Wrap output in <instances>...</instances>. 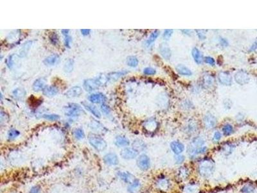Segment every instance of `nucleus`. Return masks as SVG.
<instances>
[{
    "instance_id": "f257e3e1",
    "label": "nucleus",
    "mask_w": 257,
    "mask_h": 193,
    "mask_svg": "<svg viewBox=\"0 0 257 193\" xmlns=\"http://www.w3.org/2000/svg\"><path fill=\"white\" fill-rule=\"evenodd\" d=\"M88 140L94 149L98 151H104L107 147V143L105 140L94 133H90L88 135Z\"/></svg>"
},
{
    "instance_id": "f03ea898",
    "label": "nucleus",
    "mask_w": 257,
    "mask_h": 193,
    "mask_svg": "<svg viewBox=\"0 0 257 193\" xmlns=\"http://www.w3.org/2000/svg\"><path fill=\"white\" fill-rule=\"evenodd\" d=\"M214 163L210 160H204L202 161L199 166V173L204 178L210 176L214 173Z\"/></svg>"
},
{
    "instance_id": "7ed1b4c3",
    "label": "nucleus",
    "mask_w": 257,
    "mask_h": 193,
    "mask_svg": "<svg viewBox=\"0 0 257 193\" xmlns=\"http://www.w3.org/2000/svg\"><path fill=\"white\" fill-rule=\"evenodd\" d=\"M102 84V81L100 78L98 79H86L84 82V88L87 92H93L97 90L99 87Z\"/></svg>"
},
{
    "instance_id": "20e7f679",
    "label": "nucleus",
    "mask_w": 257,
    "mask_h": 193,
    "mask_svg": "<svg viewBox=\"0 0 257 193\" xmlns=\"http://www.w3.org/2000/svg\"><path fill=\"white\" fill-rule=\"evenodd\" d=\"M64 111L65 115L68 117H77L81 113L82 109L77 104L71 103L65 107Z\"/></svg>"
},
{
    "instance_id": "39448f33",
    "label": "nucleus",
    "mask_w": 257,
    "mask_h": 193,
    "mask_svg": "<svg viewBox=\"0 0 257 193\" xmlns=\"http://www.w3.org/2000/svg\"><path fill=\"white\" fill-rule=\"evenodd\" d=\"M137 165L141 170H147L151 167V160L147 155L142 154L137 159Z\"/></svg>"
},
{
    "instance_id": "423d86ee",
    "label": "nucleus",
    "mask_w": 257,
    "mask_h": 193,
    "mask_svg": "<svg viewBox=\"0 0 257 193\" xmlns=\"http://www.w3.org/2000/svg\"><path fill=\"white\" fill-rule=\"evenodd\" d=\"M235 80L238 84L244 85L249 81V76L246 71L240 70L235 75Z\"/></svg>"
},
{
    "instance_id": "0eeeda50",
    "label": "nucleus",
    "mask_w": 257,
    "mask_h": 193,
    "mask_svg": "<svg viewBox=\"0 0 257 193\" xmlns=\"http://www.w3.org/2000/svg\"><path fill=\"white\" fill-rule=\"evenodd\" d=\"M219 83L224 86H230L232 84V77L228 72H221L218 75Z\"/></svg>"
},
{
    "instance_id": "6e6552de",
    "label": "nucleus",
    "mask_w": 257,
    "mask_h": 193,
    "mask_svg": "<svg viewBox=\"0 0 257 193\" xmlns=\"http://www.w3.org/2000/svg\"><path fill=\"white\" fill-rule=\"evenodd\" d=\"M121 157L126 160H132L135 158L138 155V152L135 150L134 148L127 147L121 151Z\"/></svg>"
},
{
    "instance_id": "1a4fd4ad",
    "label": "nucleus",
    "mask_w": 257,
    "mask_h": 193,
    "mask_svg": "<svg viewBox=\"0 0 257 193\" xmlns=\"http://www.w3.org/2000/svg\"><path fill=\"white\" fill-rule=\"evenodd\" d=\"M128 73L127 71L126 70H123V71H119V72H112V73H110L106 76V83H109V82H115L117 80H118V79H120L121 77L126 75V74Z\"/></svg>"
},
{
    "instance_id": "9d476101",
    "label": "nucleus",
    "mask_w": 257,
    "mask_h": 193,
    "mask_svg": "<svg viewBox=\"0 0 257 193\" xmlns=\"http://www.w3.org/2000/svg\"><path fill=\"white\" fill-rule=\"evenodd\" d=\"M103 160H104L105 164L109 166H116L119 162L118 158L117 157V155L115 153H112L106 154Z\"/></svg>"
},
{
    "instance_id": "9b49d317",
    "label": "nucleus",
    "mask_w": 257,
    "mask_h": 193,
    "mask_svg": "<svg viewBox=\"0 0 257 193\" xmlns=\"http://www.w3.org/2000/svg\"><path fill=\"white\" fill-rule=\"evenodd\" d=\"M159 51L162 57L167 60H169L171 57V50L168 44L166 43H162L159 45Z\"/></svg>"
},
{
    "instance_id": "f8f14e48",
    "label": "nucleus",
    "mask_w": 257,
    "mask_h": 193,
    "mask_svg": "<svg viewBox=\"0 0 257 193\" xmlns=\"http://www.w3.org/2000/svg\"><path fill=\"white\" fill-rule=\"evenodd\" d=\"M204 122L206 128L208 129H213L215 127L217 124L216 118L211 114H207L204 117Z\"/></svg>"
},
{
    "instance_id": "ddd939ff",
    "label": "nucleus",
    "mask_w": 257,
    "mask_h": 193,
    "mask_svg": "<svg viewBox=\"0 0 257 193\" xmlns=\"http://www.w3.org/2000/svg\"><path fill=\"white\" fill-rule=\"evenodd\" d=\"M82 93V89L80 86H73L71 88H70V90L66 93L65 95L68 98H74V97H77V96H80Z\"/></svg>"
},
{
    "instance_id": "4468645a",
    "label": "nucleus",
    "mask_w": 257,
    "mask_h": 193,
    "mask_svg": "<svg viewBox=\"0 0 257 193\" xmlns=\"http://www.w3.org/2000/svg\"><path fill=\"white\" fill-rule=\"evenodd\" d=\"M171 148L176 155H178L184 151L185 146L179 141H173L171 144Z\"/></svg>"
},
{
    "instance_id": "2eb2a0df",
    "label": "nucleus",
    "mask_w": 257,
    "mask_h": 193,
    "mask_svg": "<svg viewBox=\"0 0 257 193\" xmlns=\"http://www.w3.org/2000/svg\"><path fill=\"white\" fill-rule=\"evenodd\" d=\"M46 84V80L44 78H39L34 81L32 85V89L34 92H39L45 89Z\"/></svg>"
},
{
    "instance_id": "dca6fc26",
    "label": "nucleus",
    "mask_w": 257,
    "mask_h": 193,
    "mask_svg": "<svg viewBox=\"0 0 257 193\" xmlns=\"http://www.w3.org/2000/svg\"><path fill=\"white\" fill-rule=\"evenodd\" d=\"M118 176L124 182L126 183H132L135 180V177L128 172H119Z\"/></svg>"
},
{
    "instance_id": "f3484780",
    "label": "nucleus",
    "mask_w": 257,
    "mask_h": 193,
    "mask_svg": "<svg viewBox=\"0 0 257 193\" xmlns=\"http://www.w3.org/2000/svg\"><path fill=\"white\" fill-rule=\"evenodd\" d=\"M89 100L93 103L99 104L101 102H104L106 100V97L104 95L100 93H94L89 96Z\"/></svg>"
},
{
    "instance_id": "a211bd4d",
    "label": "nucleus",
    "mask_w": 257,
    "mask_h": 193,
    "mask_svg": "<svg viewBox=\"0 0 257 193\" xmlns=\"http://www.w3.org/2000/svg\"><path fill=\"white\" fill-rule=\"evenodd\" d=\"M58 93V89L54 86L46 87L43 90V94L48 97H53Z\"/></svg>"
},
{
    "instance_id": "6ab92c4d",
    "label": "nucleus",
    "mask_w": 257,
    "mask_h": 193,
    "mask_svg": "<svg viewBox=\"0 0 257 193\" xmlns=\"http://www.w3.org/2000/svg\"><path fill=\"white\" fill-rule=\"evenodd\" d=\"M176 70L180 75L184 76H191L192 75V72H191V70L186 66L181 64H179L176 66Z\"/></svg>"
},
{
    "instance_id": "aec40b11",
    "label": "nucleus",
    "mask_w": 257,
    "mask_h": 193,
    "mask_svg": "<svg viewBox=\"0 0 257 193\" xmlns=\"http://www.w3.org/2000/svg\"><path fill=\"white\" fill-rule=\"evenodd\" d=\"M82 105L84 106V108L91 112L94 116H95L97 118H100L101 117V114L100 113V111L98 110V109L95 107L94 106L90 105V104H88L87 102H82Z\"/></svg>"
},
{
    "instance_id": "412c9836",
    "label": "nucleus",
    "mask_w": 257,
    "mask_h": 193,
    "mask_svg": "<svg viewBox=\"0 0 257 193\" xmlns=\"http://www.w3.org/2000/svg\"><path fill=\"white\" fill-rule=\"evenodd\" d=\"M59 61V56L57 54H53L47 57L45 60H44V63L48 66H54Z\"/></svg>"
},
{
    "instance_id": "4be33fe9",
    "label": "nucleus",
    "mask_w": 257,
    "mask_h": 193,
    "mask_svg": "<svg viewBox=\"0 0 257 193\" xmlns=\"http://www.w3.org/2000/svg\"><path fill=\"white\" fill-rule=\"evenodd\" d=\"M115 144L118 147H126L130 144V142L126 137L118 136L116 138Z\"/></svg>"
},
{
    "instance_id": "5701e85b",
    "label": "nucleus",
    "mask_w": 257,
    "mask_h": 193,
    "mask_svg": "<svg viewBox=\"0 0 257 193\" xmlns=\"http://www.w3.org/2000/svg\"><path fill=\"white\" fill-rule=\"evenodd\" d=\"M192 55L194 59V61L197 64H201L203 61V57L201 54V51L199 50V49L197 48H193L192 51Z\"/></svg>"
},
{
    "instance_id": "b1692460",
    "label": "nucleus",
    "mask_w": 257,
    "mask_h": 193,
    "mask_svg": "<svg viewBox=\"0 0 257 193\" xmlns=\"http://www.w3.org/2000/svg\"><path fill=\"white\" fill-rule=\"evenodd\" d=\"M203 81L204 86L205 88H209L212 87L214 85V83H215L214 78L211 76H209V75L205 76L203 78Z\"/></svg>"
},
{
    "instance_id": "393cba45",
    "label": "nucleus",
    "mask_w": 257,
    "mask_h": 193,
    "mask_svg": "<svg viewBox=\"0 0 257 193\" xmlns=\"http://www.w3.org/2000/svg\"><path fill=\"white\" fill-rule=\"evenodd\" d=\"M141 184L139 181L136 179L133 183H131L128 187V191L130 193H136L140 189Z\"/></svg>"
},
{
    "instance_id": "a878e982",
    "label": "nucleus",
    "mask_w": 257,
    "mask_h": 193,
    "mask_svg": "<svg viewBox=\"0 0 257 193\" xmlns=\"http://www.w3.org/2000/svg\"><path fill=\"white\" fill-rule=\"evenodd\" d=\"M133 148H134V149L135 150H136L138 152L143 151L146 147V146H145V143L143 142L142 140H139V139L135 140L134 141L133 144Z\"/></svg>"
},
{
    "instance_id": "bb28decb",
    "label": "nucleus",
    "mask_w": 257,
    "mask_h": 193,
    "mask_svg": "<svg viewBox=\"0 0 257 193\" xmlns=\"http://www.w3.org/2000/svg\"><path fill=\"white\" fill-rule=\"evenodd\" d=\"M73 65H74V61L73 59H70L65 62L64 65V71L66 73H70L73 71Z\"/></svg>"
},
{
    "instance_id": "cd10ccee",
    "label": "nucleus",
    "mask_w": 257,
    "mask_h": 193,
    "mask_svg": "<svg viewBox=\"0 0 257 193\" xmlns=\"http://www.w3.org/2000/svg\"><path fill=\"white\" fill-rule=\"evenodd\" d=\"M156 128H157V123L154 121H149L146 122L145 124V128L150 132L155 131Z\"/></svg>"
},
{
    "instance_id": "c85d7f7f",
    "label": "nucleus",
    "mask_w": 257,
    "mask_h": 193,
    "mask_svg": "<svg viewBox=\"0 0 257 193\" xmlns=\"http://www.w3.org/2000/svg\"><path fill=\"white\" fill-rule=\"evenodd\" d=\"M26 92L24 90V89H22V88H17L16 90H14V91L13 92V95L15 98L16 99H22L23 98L25 95H26Z\"/></svg>"
},
{
    "instance_id": "c756f323",
    "label": "nucleus",
    "mask_w": 257,
    "mask_h": 193,
    "mask_svg": "<svg viewBox=\"0 0 257 193\" xmlns=\"http://www.w3.org/2000/svg\"><path fill=\"white\" fill-rule=\"evenodd\" d=\"M159 35V32L158 31H154L150 35L149 38L147 39V41H146V44L147 46H149L151 44L155 41V40L158 38V36Z\"/></svg>"
},
{
    "instance_id": "7c9ffc66",
    "label": "nucleus",
    "mask_w": 257,
    "mask_h": 193,
    "mask_svg": "<svg viewBox=\"0 0 257 193\" xmlns=\"http://www.w3.org/2000/svg\"><path fill=\"white\" fill-rule=\"evenodd\" d=\"M127 64L131 67H136L138 64V59L135 56H129L127 58Z\"/></svg>"
},
{
    "instance_id": "2f4dec72",
    "label": "nucleus",
    "mask_w": 257,
    "mask_h": 193,
    "mask_svg": "<svg viewBox=\"0 0 257 193\" xmlns=\"http://www.w3.org/2000/svg\"><path fill=\"white\" fill-rule=\"evenodd\" d=\"M223 131L224 135L226 136L230 135L231 133L233 132V126L230 124H226L224 125L223 128Z\"/></svg>"
},
{
    "instance_id": "473e14b6",
    "label": "nucleus",
    "mask_w": 257,
    "mask_h": 193,
    "mask_svg": "<svg viewBox=\"0 0 257 193\" xmlns=\"http://www.w3.org/2000/svg\"><path fill=\"white\" fill-rule=\"evenodd\" d=\"M73 134H74L75 137L77 139V140H82L83 138H84L85 137V134H84V132L82 129H76L74 130V132H73Z\"/></svg>"
},
{
    "instance_id": "72a5a7b5",
    "label": "nucleus",
    "mask_w": 257,
    "mask_h": 193,
    "mask_svg": "<svg viewBox=\"0 0 257 193\" xmlns=\"http://www.w3.org/2000/svg\"><path fill=\"white\" fill-rule=\"evenodd\" d=\"M19 135H20V133L19 131L14 129H12L8 133V138L9 140H12L16 138Z\"/></svg>"
},
{
    "instance_id": "f704fd0d",
    "label": "nucleus",
    "mask_w": 257,
    "mask_h": 193,
    "mask_svg": "<svg viewBox=\"0 0 257 193\" xmlns=\"http://www.w3.org/2000/svg\"><path fill=\"white\" fill-rule=\"evenodd\" d=\"M178 175L181 179H187V177L188 176L189 172L187 168H184V167H183L179 170Z\"/></svg>"
},
{
    "instance_id": "c9c22d12",
    "label": "nucleus",
    "mask_w": 257,
    "mask_h": 193,
    "mask_svg": "<svg viewBox=\"0 0 257 193\" xmlns=\"http://www.w3.org/2000/svg\"><path fill=\"white\" fill-rule=\"evenodd\" d=\"M91 128L94 130L98 131L99 132H103V131H104V130L105 129V128L104 127H103V125H101L99 122H98L97 121L92 122Z\"/></svg>"
},
{
    "instance_id": "e433bc0d",
    "label": "nucleus",
    "mask_w": 257,
    "mask_h": 193,
    "mask_svg": "<svg viewBox=\"0 0 257 193\" xmlns=\"http://www.w3.org/2000/svg\"><path fill=\"white\" fill-rule=\"evenodd\" d=\"M42 117L50 121H57L60 118V116L56 114H45L42 115Z\"/></svg>"
},
{
    "instance_id": "4c0bfd02",
    "label": "nucleus",
    "mask_w": 257,
    "mask_h": 193,
    "mask_svg": "<svg viewBox=\"0 0 257 193\" xmlns=\"http://www.w3.org/2000/svg\"><path fill=\"white\" fill-rule=\"evenodd\" d=\"M158 185L160 189H167L169 187V182L167 180L162 179L159 180L158 182Z\"/></svg>"
},
{
    "instance_id": "58836bf2",
    "label": "nucleus",
    "mask_w": 257,
    "mask_h": 193,
    "mask_svg": "<svg viewBox=\"0 0 257 193\" xmlns=\"http://www.w3.org/2000/svg\"><path fill=\"white\" fill-rule=\"evenodd\" d=\"M50 40L54 45H57V44H58V43H59V39H58V35L55 32L51 33L50 34Z\"/></svg>"
},
{
    "instance_id": "ea45409f",
    "label": "nucleus",
    "mask_w": 257,
    "mask_h": 193,
    "mask_svg": "<svg viewBox=\"0 0 257 193\" xmlns=\"http://www.w3.org/2000/svg\"><path fill=\"white\" fill-rule=\"evenodd\" d=\"M198 188L194 185H189L185 188L184 193H197Z\"/></svg>"
},
{
    "instance_id": "a19ab883",
    "label": "nucleus",
    "mask_w": 257,
    "mask_h": 193,
    "mask_svg": "<svg viewBox=\"0 0 257 193\" xmlns=\"http://www.w3.org/2000/svg\"><path fill=\"white\" fill-rule=\"evenodd\" d=\"M255 191V187L251 185H246L242 189L241 191L243 193H252Z\"/></svg>"
},
{
    "instance_id": "79ce46f5",
    "label": "nucleus",
    "mask_w": 257,
    "mask_h": 193,
    "mask_svg": "<svg viewBox=\"0 0 257 193\" xmlns=\"http://www.w3.org/2000/svg\"><path fill=\"white\" fill-rule=\"evenodd\" d=\"M195 32L200 39H206V32H207V31H206V30H196Z\"/></svg>"
},
{
    "instance_id": "37998d69",
    "label": "nucleus",
    "mask_w": 257,
    "mask_h": 193,
    "mask_svg": "<svg viewBox=\"0 0 257 193\" xmlns=\"http://www.w3.org/2000/svg\"><path fill=\"white\" fill-rule=\"evenodd\" d=\"M143 73L145 75H147V76H152L154 75L156 73V70H154L151 67H147V68H145L143 70Z\"/></svg>"
},
{
    "instance_id": "c03bdc74",
    "label": "nucleus",
    "mask_w": 257,
    "mask_h": 193,
    "mask_svg": "<svg viewBox=\"0 0 257 193\" xmlns=\"http://www.w3.org/2000/svg\"><path fill=\"white\" fill-rule=\"evenodd\" d=\"M173 34V30H165L163 33V38L165 40H168Z\"/></svg>"
},
{
    "instance_id": "a18cd8bd",
    "label": "nucleus",
    "mask_w": 257,
    "mask_h": 193,
    "mask_svg": "<svg viewBox=\"0 0 257 193\" xmlns=\"http://www.w3.org/2000/svg\"><path fill=\"white\" fill-rule=\"evenodd\" d=\"M13 56H14V55H9V56L8 57V58L6 59V65H7V66H8V67H9V68H12V66H13V65H14Z\"/></svg>"
},
{
    "instance_id": "49530a36",
    "label": "nucleus",
    "mask_w": 257,
    "mask_h": 193,
    "mask_svg": "<svg viewBox=\"0 0 257 193\" xmlns=\"http://www.w3.org/2000/svg\"><path fill=\"white\" fill-rule=\"evenodd\" d=\"M185 157L183 155L178 154L177 156H175V161L177 164H182V163L185 161Z\"/></svg>"
},
{
    "instance_id": "de8ad7c7",
    "label": "nucleus",
    "mask_w": 257,
    "mask_h": 193,
    "mask_svg": "<svg viewBox=\"0 0 257 193\" xmlns=\"http://www.w3.org/2000/svg\"><path fill=\"white\" fill-rule=\"evenodd\" d=\"M221 137H222L221 133H220L219 131H216V132L214 133V137H213V140H214V142H219V141L220 140H221Z\"/></svg>"
},
{
    "instance_id": "09e8293b",
    "label": "nucleus",
    "mask_w": 257,
    "mask_h": 193,
    "mask_svg": "<svg viewBox=\"0 0 257 193\" xmlns=\"http://www.w3.org/2000/svg\"><path fill=\"white\" fill-rule=\"evenodd\" d=\"M204 61H205V63H207V64H210L211 66H214L215 64L214 59L211 57H206L204 58Z\"/></svg>"
},
{
    "instance_id": "8fccbe9b",
    "label": "nucleus",
    "mask_w": 257,
    "mask_h": 193,
    "mask_svg": "<svg viewBox=\"0 0 257 193\" xmlns=\"http://www.w3.org/2000/svg\"><path fill=\"white\" fill-rule=\"evenodd\" d=\"M101 109L102 111V112L104 113V114L108 115L110 113V109H109V108L107 105H106L105 104H104V103H103L102 105V106H101Z\"/></svg>"
},
{
    "instance_id": "3c124183",
    "label": "nucleus",
    "mask_w": 257,
    "mask_h": 193,
    "mask_svg": "<svg viewBox=\"0 0 257 193\" xmlns=\"http://www.w3.org/2000/svg\"><path fill=\"white\" fill-rule=\"evenodd\" d=\"M29 193H41V189L38 185H35L31 188Z\"/></svg>"
},
{
    "instance_id": "603ef678",
    "label": "nucleus",
    "mask_w": 257,
    "mask_h": 193,
    "mask_svg": "<svg viewBox=\"0 0 257 193\" xmlns=\"http://www.w3.org/2000/svg\"><path fill=\"white\" fill-rule=\"evenodd\" d=\"M71 41V38H70V37L69 35L65 36V39H64V44H65V46L66 47H68V48H70V44Z\"/></svg>"
},
{
    "instance_id": "864d4df0",
    "label": "nucleus",
    "mask_w": 257,
    "mask_h": 193,
    "mask_svg": "<svg viewBox=\"0 0 257 193\" xmlns=\"http://www.w3.org/2000/svg\"><path fill=\"white\" fill-rule=\"evenodd\" d=\"M220 43H221V45L223 47H227V45H228V42H227V41L224 38L221 39V40H220Z\"/></svg>"
},
{
    "instance_id": "5fc2aeb1",
    "label": "nucleus",
    "mask_w": 257,
    "mask_h": 193,
    "mask_svg": "<svg viewBox=\"0 0 257 193\" xmlns=\"http://www.w3.org/2000/svg\"><path fill=\"white\" fill-rule=\"evenodd\" d=\"M80 32H81V33L83 35H87L90 34V33L91 32V30H90V29H82V30H81V31H80Z\"/></svg>"
},
{
    "instance_id": "6e6d98bb",
    "label": "nucleus",
    "mask_w": 257,
    "mask_h": 193,
    "mask_svg": "<svg viewBox=\"0 0 257 193\" xmlns=\"http://www.w3.org/2000/svg\"><path fill=\"white\" fill-rule=\"evenodd\" d=\"M256 50H257V40L253 44V45L250 48V50H249V51H255Z\"/></svg>"
},
{
    "instance_id": "4d7b16f0",
    "label": "nucleus",
    "mask_w": 257,
    "mask_h": 193,
    "mask_svg": "<svg viewBox=\"0 0 257 193\" xmlns=\"http://www.w3.org/2000/svg\"><path fill=\"white\" fill-rule=\"evenodd\" d=\"M69 32H70V31H69V30H67V29H63V30H62V31H61V32L62 33V34H63L64 36L68 35V33H69Z\"/></svg>"
}]
</instances>
